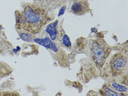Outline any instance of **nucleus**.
<instances>
[{"label":"nucleus","mask_w":128,"mask_h":96,"mask_svg":"<svg viewBox=\"0 0 128 96\" xmlns=\"http://www.w3.org/2000/svg\"><path fill=\"white\" fill-rule=\"evenodd\" d=\"M1 30H2V26H0V32H1Z\"/></svg>","instance_id":"nucleus-13"},{"label":"nucleus","mask_w":128,"mask_h":96,"mask_svg":"<svg viewBox=\"0 0 128 96\" xmlns=\"http://www.w3.org/2000/svg\"><path fill=\"white\" fill-rule=\"evenodd\" d=\"M111 86L115 90H117L118 92H121V93H126L127 92V87L126 86H122L120 84H118L116 82H112L111 84Z\"/></svg>","instance_id":"nucleus-7"},{"label":"nucleus","mask_w":128,"mask_h":96,"mask_svg":"<svg viewBox=\"0 0 128 96\" xmlns=\"http://www.w3.org/2000/svg\"><path fill=\"white\" fill-rule=\"evenodd\" d=\"M83 10H84L83 5L79 2H74L73 5L72 6V11L74 13H76V14L81 13L83 12Z\"/></svg>","instance_id":"nucleus-6"},{"label":"nucleus","mask_w":128,"mask_h":96,"mask_svg":"<svg viewBox=\"0 0 128 96\" xmlns=\"http://www.w3.org/2000/svg\"><path fill=\"white\" fill-rule=\"evenodd\" d=\"M126 60L123 58H116L112 62V68L116 72H121L126 68Z\"/></svg>","instance_id":"nucleus-4"},{"label":"nucleus","mask_w":128,"mask_h":96,"mask_svg":"<svg viewBox=\"0 0 128 96\" xmlns=\"http://www.w3.org/2000/svg\"><path fill=\"white\" fill-rule=\"evenodd\" d=\"M65 11H66V7H62V9L60 10L59 13H58V16H61L62 15H63L64 12H65Z\"/></svg>","instance_id":"nucleus-11"},{"label":"nucleus","mask_w":128,"mask_h":96,"mask_svg":"<svg viewBox=\"0 0 128 96\" xmlns=\"http://www.w3.org/2000/svg\"><path fill=\"white\" fill-rule=\"evenodd\" d=\"M58 22L56 21L48 25L46 29V32L48 34L52 40H55L58 38Z\"/></svg>","instance_id":"nucleus-5"},{"label":"nucleus","mask_w":128,"mask_h":96,"mask_svg":"<svg viewBox=\"0 0 128 96\" xmlns=\"http://www.w3.org/2000/svg\"><path fill=\"white\" fill-rule=\"evenodd\" d=\"M104 92H105V94L108 96H118V95H120L119 94H118V93H116L115 91H113V90H110L109 88H108V87H106V88L104 89Z\"/></svg>","instance_id":"nucleus-10"},{"label":"nucleus","mask_w":128,"mask_h":96,"mask_svg":"<svg viewBox=\"0 0 128 96\" xmlns=\"http://www.w3.org/2000/svg\"><path fill=\"white\" fill-rule=\"evenodd\" d=\"M91 53L93 58L98 65H102L105 60L106 51L103 45L97 42H94L91 45Z\"/></svg>","instance_id":"nucleus-1"},{"label":"nucleus","mask_w":128,"mask_h":96,"mask_svg":"<svg viewBox=\"0 0 128 96\" xmlns=\"http://www.w3.org/2000/svg\"><path fill=\"white\" fill-rule=\"evenodd\" d=\"M23 16L26 21L30 24H37L42 20V16L31 8H27L24 11Z\"/></svg>","instance_id":"nucleus-2"},{"label":"nucleus","mask_w":128,"mask_h":96,"mask_svg":"<svg viewBox=\"0 0 128 96\" xmlns=\"http://www.w3.org/2000/svg\"><path fill=\"white\" fill-rule=\"evenodd\" d=\"M20 47H17L16 48V49H14V53H16V52H18V50H20Z\"/></svg>","instance_id":"nucleus-12"},{"label":"nucleus","mask_w":128,"mask_h":96,"mask_svg":"<svg viewBox=\"0 0 128 96\" xmlns=\"http://www.w3.org/2000/svg\"><path fill=\"white\" fill-rule=\"evenodd\" d=\"M34 41L37 43L38 44L42 45L43 47L48 48V49H51V50H53L54 52H55V53H57L58 50V48L56 44L52 41V40H50L48 37L44 38V39H34Z\"/></svg>","instance_id":"nucleus-3"},{"label":"nucleus","mask_w":128,"mask_h":96,"mask_svg":"<svg viewBox=\"0 0 128 96\" xmlns=\"http://www.w3.org/2000/svg\"><path fill=\"white\" fill-rule=\"evenodd\" d=\"M20 37H21V39L22 40H24V41H26V42H31V41H33V38H32V36H30V34H25V33H23V34H20Z\"/></svg>","instance_id":"nucleus-9"},{"label":"nucleus","mask_w":128,"mask_h":96,"mask_svg":"<svg viewBox=\"0 0 128 96\" xmlns=\"http://www.w3.org/2000/svg\"><path fill=\"white\" fill-rule=\"evenodd\" d=\"M62 44L66 46V47H68V48H71L72 47V42H71V40H70L68 36L64 34V36H62Z\"/></svg>","instance_id":"nucleus-8"}]
</instances>
